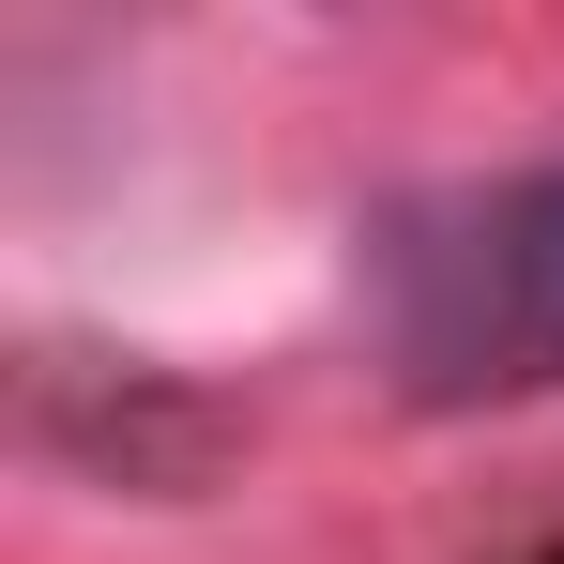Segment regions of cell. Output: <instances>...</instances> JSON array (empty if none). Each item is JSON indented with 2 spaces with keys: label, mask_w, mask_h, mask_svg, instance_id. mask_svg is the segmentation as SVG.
<instances>
[{
  "label": "cell",
  "mask_w": 564,
  "mask_h": 564,
  "mask_svg": "<svg viewBox=\"0 0 564 564\" xmlns=\"http://www.w3.org/2000/svg\"><path fill=\"white\" fill-rule=\"evenodd\" d=\"M367 336L412 397H564V153L397 198L367 229Z\"/></svg>",
  "instance_id": "6da1fadb"
}]
</instances>
